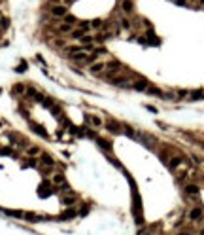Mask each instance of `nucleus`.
I'll use <instances>...</instances> for the list:
<instances>
[{
	"mask_svg": "<svg viewBox=\"0 0 204 235\" xmlns=\"http://www.w3.org/2000/svg\"><path fill=\"white\" fill-rule=\"evenodd\" d=\"M49 11H51V15H53V17L62 19V17H64L66 13H68V8H66V4H55Z\"/></svg>",
	"mask_w": 204,
	"mask_h": 235,
	"instance_id": "f257e3e1",
	"label": "nucleus"
},
{
	"mask_svg": "<svg viewBox=\"0 0 204 235\" xmlns=\"http://www.w3.org/2000/svg\"><path fill=\"white\" fill-rule=\"evenodd\" d=\"M89 70L93 74H98V72H102V70H106V63H104V61H95V63L89 65Z\"/></svg>",
	"mask_w": 204,
	"mask_h": 235,
	"instance_id": "f03ea898",
	"label": "nucleus"
},
{
	"mask_svg": "<svg viewBox=\"0 0 204 235\" xmlns=\"http://www.w3.org/2000/svg\"><path fill=\"white\" fill-rule=\"evenodd\" d=\"M89 32V28H85V27H78V28H72L70 31V38H74V40H80L83 34H87Z\"/></svg>",
	"mask_w": 204,
	"mask_h": 235,
	"instance_id": "7ed1b4c3",
	"label": "nucleus"
},
{
	"mask_svg": "<svg viewBox=\"0 0 204 235\" xmlns=\"http://www.w3.org/2000/svg\"><path fill=\"white\" fill-rule=\"evenodd\" d=\"M87 122L93 125V127H96V129H100V127L104 125L102 118H100V116H93V114H89V116H87Z\"/></svg>",
	"mask_w": 204,
	"mask_h": 235,
	"instance_id": "20e7f679",
	"label": "nucleus"
},
{
	"mask_svg": "<svg viewBox=\"0 0 204 235\" xmlns=\"http://www.w3.org/2000/svg\"><path fill=\"white\" fill-rule=\"evenodd\" d=\"M121 10H123V13L130 15V13L134 11V4H132V0H121Z\"/></svg>",
	"mask_w": 204,
	"mask_h": 235,
	"instance_id": "39448f33",
	"label": "nucleus"
},
{
	"mask_svg": "<svg viewBox=\"0 0 204 235\" xmlns=\"http://www.w3.org/2000/svg\"><path fill=\"white\" fill-rule=\"evenodd\" d=\"M200 216H202V209H200V207H195V209L189 211V220H191V222L200 220Z\"/></svg>",
	"mask_w": 204,
	"mask_h": 235,
	"instance_id": "423d86ee",
	"label": "nucleus"
},
{
	"mask_svg": "<svg viewBox=\"0 0 204 235\" xmlns=\"http://www.w3.org/2000/svg\"><path fill=\"white\" fill-rule=\"evenodd\" d=\"M72 28H74V25H72V23H66V21H64V23H61V25L57 27V32H61V34H70V31H72Z\"/></svg>",
	"mask_w": 204,
	"mask_h": 235,
	"instance_id": "0eeeda50",
	"label": "nucleus"
},
{
	"mask_svg": "<svg viewBox=\"0 0 204 235\" xmlns=\"http://www.w3.org/2000/svg\"><path fill=\"white\" fill-rule=\"evenodd\" d=\"M27 155H30V158H36V155H42V150H40V146H29V148H27Z\"/></svg>",
	"mask_w": 204,
	"mask_h": 235,
	"instance_id": "6e6552de",
	"label": "nucleus"
},
{
	"mask_svg": "<svg viewBox=\"0 0 204 235\" xmlns=\"http://www.w3.org/2000/svg\"><path fill=\"white\" fill-rule=\"evenodd\" d=\"M51 182L55 184V186H61V184H64V175H62V173H57V175H53Z\"/></svg>",
	"mask_w": 204,
	"mask_h": 235,
	"instance_id": "1a4fd4ad",
	"label": "nucleus"
},
{
	"mask_svg": "<svg viewBox=\"0 0 204 235\" xmlns=\"http://www.w3.org/2000/svg\"><path fill=\"white\" fill-rule=\"evenodd\" d=\"M42 165H44V167H53L55 165V161H53V158H51V155H42Z\"/></svg>",
	"mask_w": 204,
	"mask_h": 235,
	"instance_id": "9d476101",
	"label": "nucleus"
},
{
	"mask_svg": "<svg viewBox=\"0 0 204 235\" xmlns=\"http://www.w3.org/2000/svg\"><path fill=\"white\" fill-rule=\"evenodd\" d=\"M185 194H187V195H196V194H199V186L189 184V186H185Z\"/></svg>",
	"mask_w": 204,
	"mask_h": 235,
	"instance_id": "9b49d317",
	"label": "nucleus"
},
{
	"mask_svg": "<svg viewBox=\"0 0 204 235\" xmlns=\"http://www.w3.org/2000/svg\"><path fill=\"white\" fill-rule=\"evenodd\" d=\"M76 203V195H64L62 197V205H74Z\"/></svg>",
	"mask_w": 204,
	"mask_h": 235,
	"instance_id": "f8f14e48",
	"label": "nucleus"
},
{
	"mask_svg": "<svg viewBox=\"0 0 204 235\" xmlns=\"http://www.w3.org/2000/svg\"><path fill=\"white\" fill-rule=\"evenodd\" d=\"M132 87H134V89H140V91H146L147 82H136V83H132Z\"/></svg>",
	"mask_w": 204,
	"mask_h": 235,
	"instance_id": "ddd939ff",
	"label": "nucleus"
},
{
	"mask_svg": "<svg viewBox=\"0 0 204 235\" xmlns=\"http://www.w3.org/2000/svg\"><path fill=\"white\" fill-rule=\"evenodd\" d=\"M181 163V159L180 158H170V167H178Z\"/></svg>",
	"mask_w": 204,
	"mask_h": 235,
	"instance_id": "4468645a",
	"label": "nucleus"
},
{
	"mask_svg": "<svg viewBox=\"0 0 204 235\" xmlns=\"http://www.w3.org/2000/svg\"><path fill=\"white\" fill-rule=\"evenodd\" d=\"M13 91H15V93H23V91H25V85H23V83H17L15 87H13Z\"/></svg>",
	"mask_w": 204,
	"mask_h": 235,
	"instance_id": "2eb2a0df",
	"label": "nucleus"
},
{
	"mask_svg": "<svg viewBox=\"0 0 204 235\" xmlns=\"http://www.w3.org/2000/svg\"><path fill=\"white\" fill-rule=\"evenodd\" d=\"M74 214H76V211H66V212H64V214H62L61 218H72Z\"/></svg>",
	"mask_w": 204,
	"mask_h": 235,
	"instance_id": "dca6fc26",
	"label": "nucleus"
},
{
	"mask_svg": "<svg viewBox=\"0 0 204 235\" xmlns=\"http://www.w3.org/2000/svg\"><path fill=\"white\" fill-rule=\"evenodd\" d=\"M121 23H123V27H125V28H130V25H129V21H127V19H123Z\"/></svg>",
	"mask_w": 204,
	"mask_h": 235,
	"instance_id": "f3484780",
	"label": "nucleus"
},
{
	"mask_svg": "<svg viewBox=\"0 0 204 235\" xmlns=\"http://www.w3.org/2000/svg\"><path fill=\"white\" fill-rule=\"evenodd\" d=\"M196 4H199L200 8H204V0H199V2H196Z\"/></svg>",
	"mask_w": 204,
	"mask_h": 235,
	"instance_id": "a211bd4d",
	"label": "nucleus"
},
{
	"mask_svg": "<svg viewBox=\"0 0 204 235\" xmlns=\"http://www.w3.org/2000/svg\"><path fill=\"white\" fill-rule=\"evenodd\" d=\"M189 2H191V4H196V2H199V0H189Z\"/></svg>",
	"mask_w": 204,
	"mask_h": 235,
	"instance_id": "6ab92c4d",
	"label": "nucleus"
},
{
	"mask_svg": "<svg viewBox=\"0 0 204 235\" xmlns=\"http://www.w3.org/2000/svg\"><path fill=\"white\" fill-rule=\"evenodd\" d=\"M0 17H2V11H0Z\"/></svg>",
	"mask_w": 204,
	"mask_h": 235,
	"instance_id": "aec40b11",
	"label": "nucleus"
}]
</instances>
